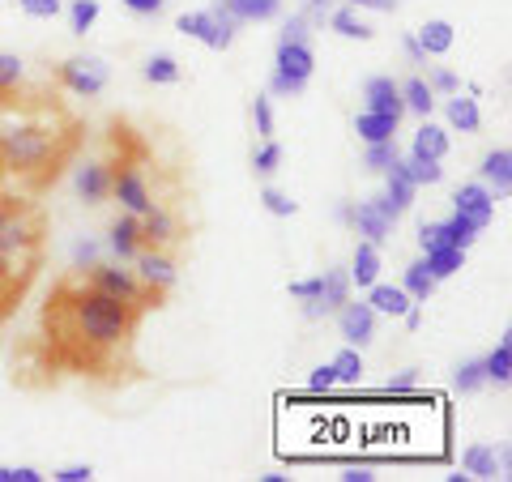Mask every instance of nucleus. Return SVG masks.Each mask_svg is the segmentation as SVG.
Wrapping results in <instances>:
<instances>
[{
    "label": "nucleus",
    "mask_w": 512,
    "mask_h": 482,
    "mask_svg": "<svg viewBox=\"0 0 512 482\" xmlns=\"http://www.w3.org/2000/svg\"><path fill=\"white\" fill-rule=\"evenodd\" d=\"M278 43H308V18H303V13H295V18L282 26V39H278Z\"/></svg>",
    "instance_id": "46"
},
{
    "label": "nucleus",
    "mask_w": 512,
    "mask_h": 482,
    "mask_svg": "<svg viewBox=\"0 0 512 482\" xmlns=\"http://www.w3.org/2000/svg\"><path fill=\"white\" fill-rule=\"evenodd\" d=\"M414 39H419V47H423V52L427 56H444L448 52V47H453V22H444V18H431L427 26H419V35H414Z\"/></svg>",
    "instance_id": "26"
},
{
    "label": "nucleus",
    "mask_w": 512,
    "mask_h": 482,
    "mask_svg": "<svg viewBox=\"0 0 512 482\" xmlns=\"http://www.w3.org/2000/svg\"><path fill=\"white\" fill-rule=\"evenodd\" d=\"M52 478H56V482H90L94 470H90V465H64V470H56Z\"/></svg>",
    "instance_id": "51"
},
{
    "label": "nucleus",
    "mask_w": 512,
    "mask_h": 482,
    "mask_svg": "<svg viewBox=\"0 0 512 482\" xmlns=\"http://www.w3.org/2000/svg\"><path fill=\"white\" fill-rule=\"evenodd\" d=\"M278 163H282V146L274 137H265V146L252 154V167H256V175H274L278 171Z\"/></svg>",
    "instance_id": "40"
},
{
    "label": "nucleus",
    "mask_w": 512,
    "mask_h": 482,
    "mask_svg": "<svg viewBox=\"0 0 512 482\" xmlns=\"http://www.w3.org/2000/svg\"><path fill=\"white\" fill-rule=\"evenodd\" d=\"M94 22H99V0H73V5H69V26H73V35H86Z\"/></svg>",
    "instance_id": "38"
},
{
    "label": "nucleus",
    "mask_w": 512,
    "mask_h": 482,
    "mask_svg": "<svg viewBox=\"0 0 512 482\" xmlns=\"http://www.w3.org/2000/svg\"><path fill=\"white\" fill-rule=\"evenodd\" d=\"M167 0H124V9L128 13H137V18H158L163 13Z\"/></svg>",
    "instance_id": "48"
},
{
    "label": "nucleus",
    "mask_w": 512,
    "mask_h": 482,
    "mask_svg": "<svg viewBox=\"0 0 512 482\" xmlns=\"http://www.w3.org/2000/svg\"><path fill=\"white\" fill-rule=\"evenodd\" d=\"M397 124H402V120L380 116V111H359V116H355V133L363 137V146H372V141H389V137H397Z\"/></svg>",
    "instance_id": "22"
},
{
    "label": "nucleus",
    "mask_w": 512,
    "mask_h": 482,
    "mask_svg": "<svg viewBox=\"0 0 512 482\" xmlns=\"http://www.w3.org/2000/svg\"><path fill=\"white\" fill-rule=\"evenodd\" d=\"M13 482H43V474L30 470V465H22V470H13Z\"/></svg>",
    "instance_id": "58"
},
{
    "label": "nucleus",
    "mask_w": 512,
    "mask_h": 482,
    "mask_svg": "<svg viewBox=\"0 0 512 482\" xmlns=\"http://www.w3.org/2000/svg\"><path fill=\"white\" fill-rule=\"evenodd\" d=\"M376 278H380V248L367 244V239H359V244H355V261H350V282L372 286Z\"/></svg>",
    "instance_id": "24"
},
{
    "label": "nucleus",
    "mask_w": 512,
    "mask_h": 482,
    "mask_svg": "<svg viewBox=\"0 0 512 482\" xmlns=\"http://www.w3.org/2000/svg\"><path fill=\"white\" fill-rule=\"evenodd\" d=\"M252 120H256V133H261V137H274V107H269L265 94H256V103H252Z\"/></svg>",
    "instance_id": "42"
},
{
    "label": "nucleus",
    "mask_w": 512,
    "mask_h": 482,
    "mask_svg": "<svg viewBox=\"0 0 512 482\" xmlns=\"http://www.w3.org/2000/svg\"><path fill=\"white\" fill-rule=\"evenodd\" d=\"M431 90H440V94H457L461 90V82L448 69H431V82H427Z\"/></svg>",
    "instance_id": "49"
},
{
    "label": "nucleus",
    "mask_w": 512,
    "mask_h": 482,
    "mask_svg": "<svg viewBox=\"0 0 512 482\" xmlns=\"http://www.w3.org/2000/svg\"><path fill=\"white\" fill-rule=\"evenodd\" d=\"M444 244H448L444 222H423V227H419V248L431 252V248H444Z\"/></svg>",
    "instance_id": "44"
},
{
    "label": "nucleus",
    "mask_w": 512,
    "mask_h": 482,
    "mask_svg": "<svg viewBox=\"0 0 512 482\" xmlns=\"http://www.w3.org/2000/svg\"><path fill=\"white\" fill-rule=\"evenodd\" d=\"M372 205H376V210H380L384 218L393 222V227H397V222H402V210H397V205H393L389 197H384V192H380V197H372Z\"/></svg>",
    "instance_id": "54"
},
{
    "label": "nucleus",
    "mask_w": 512,
    "mask_h": 482,
    "mask_svg": "<svg viewBox=\"0 0 512 482\" xmlns=\"http://www.w3.org/2000/svg\"><path fill=\"white\" fill-rule=\"evenodd\" d=\"M444 235H448V244H453V248H470L478 239V222H470L466 214H453L444 222Z\"/></svg>",
    "instance_id": "35"
},
{
    "label": "nucleus",
    "mask_w": 512,
    "mask_h": 482,
    "mask_svg": "<svg viewBox=\"0 0 512 482\" xmlns=\"http://www.w3.org/2000/svg\"><path fill=\"white\" fill-rule=\"evenodd\" d=\"M308 9H312V18H320V22L329 18V0H308Z\"/></svg>",
    "instance_id": "59"
},
{
    "label": "nucleus",
    "mask_w": 512,
    "mask_h": 482,
    "mask_svg": "<svg viewBox=\"0 0 512 482\" xmlns=\"http://www.w3.org/2000/svg\"><path fill=\"white\" fill-rule=\"evenodd\" d=\"M107 77H111V69L99 56H69V60H60L52 69V82L60 90L77 94V99H94V94H103Z\"/></svg>",
    "instance_id": "7"
},
{
    "label": "nucleus",
    "mask_w": 512,
    "mask_h": 482,
    "mask_svg": "<svg viewBox=\"0 0 512 482\" xmlns=\"http://www.w3.org/2000/svg\"><path fill=\"white\" fill-rule=\"evenodd\" d=\"M355 9H376V13H393L397 9V0H350Z\"/></svg>",
    "instance_id": "56"
},
{
    "label": "nucleus",
    "mask_w": 512,
    "mask_h": 482,
    "mask_svg": "<svg viewBox=\"0 0 512 482\" xmlns=\"http://www.w3.org/2000/svg\"><path fill=\"white\" fill-rule=\"evenodd\" d=\"M222 9L244 26V22H269L282 13V0H222Z\"/></svg>",
    "instance_id": "19"
},
{
    "label": "nucleus",
    "mask_w": 512,
    "mask_h": 482,
    "mask_svg": "<svg viewBox=\"0 0 512 482\" xmlns=\"http://www.w3.org/2000/svg\"><path fill=\"white\" fill-rule=\"evenodd\" d=\"M453 210L466 214L470 222H478V231H487L491 218H495V197H491V188H483V184H461L453 192Z\"/></svg>",
    "instance_id": "12"
},
{
    "label": "nucleus",
    "mask_w": 512,
    "mask_h": 482,
    "mask_svg": "<svg viewBox=\"0 0 512 482\" xmlns=\"http://www.w3.org/2000/svg\"><path fill=\"white\" fill-rule=\"evenodd\" d=\"M483 372H487V380H495V384H508V380H512V333H504L500 346H495L491 355L483 359Z\"/></svg>",
    "instance_id": "30"
},
{
    "label": "nucleus",
    "mask_w": 512,
    "mask_h": 482,
    "mask_svg": "<svg viewBox=\"0 0 512 482\" xmlns=\"http://www.w3.org/2000/svg\"><path fill=\"white\" fill-rule=\"evenodd\" d=\"M18 9L26 13V18H56L60 0H18Z\"/></svg>",
    "instance_id": "45"
},
{
    "label": "nucleus",
    "mask_w": 512,
    "mask_h": 482,
    "mask_svg": "<svg viewBox=\"0 0 512 482\" xmlns=\"http://www.w3.org/2000/svg\"><path fill=\"white\" fill-rule=\"evenodd\" d=\"M342 482H376V474L367 465H346L342 470Z\"/></svg>",
    "instance_id": "55"
},
{
    "label": "nucleus",
    "mask_w": 512,
    "mask_h": 482,
    "mask_svg": "<svg viewBox=\"0 0 512 482\" xmlns=\"http://www.w3.org/2000/svg\"><path fill=\"white\" fill-rule=\"evenodd\" d=\"M291 295H295V299H316V295H320V278H303V282H291Z\"/></svg>",
    "instance_id": "53"
},
{
    "label": "nucleus",
    "mask_w": 512,
    "mask_h": 482,
    "mask_svg": "<svg viewBox=\"0 0 512 482\" xmlns=\"http://www.w3.org/2000/svg\"><path fill=\"white\" fill-rule=\"evenodd\" d=\"M86 146V120L47 86L0 90V184L43 197Z\"/></svg>",
    "instance_id": "2"
},
{
    "label": "nucleus",
    "mask_w": 512,
    "mask_h": 482,
    "mask_svg": "<svg viewBox=\"0 0 512 482\" xmlns=\"http://www.w3.org/2000/svg\"><path fill=\"white\" fill-rule=\"evenodd\" d=\"M350 286H355V282H350L346 269H325V273H320V295H316V303L325 308V316L338 312L342 303L350 299Z\"/></svg>",
    "instance_id": "18"
},
{
    "label": "nucleus",
    "mask_w": 512,
    "mask_h": 482,
    "mask_svg": "<svg viewBox=\"0 0 512 482\" xmlns=\"http://www.w3.org/2000/svg\"><path fill=\"white\" fill-rule=\"evenodd\" d=\"M338 329L346 337V346H367L376 337V312H372V303L346 299L342 308H338Z\"/></svg>",
    "instance_id": "10"
},
{
    "label": "nucleus",
    "mask_w": 512,
    "mask_h": 482,
    "mask_svg": "<svg viewBox=\"0 0 512 482\" xmlns=\"http://www.w3.org/2000/svg\"><path fill=\"white\" fill-rule=\"evenodd\" d=\"M86 278L99 286V291H107V295H116V299H124V303H133V308H141V312H154V308H163V299L167 295H158V291H150L146 282L137 278V269H120V265H103V261H94L90 269H82Z\"/></svg>",
    "instance_id": "5"
},
{
    "label": "nucleus",
    "mask_w": 512,
    "mask_h": 482,
    "mask_svg": "<svg viewBox=\"0 0 512 482\" xmlns=\"http://www.w3.org/2000/svg\"><path fill=\"white\" fill-rule=\"evenodd\" d=\"M363 99H367L363 111H380V116H393V120H402V116H406L402 90H397L393 77H372V82L363 86Z\"/></svg>",
    "instance_id": "13"
},
{
    "label": "nucleus",
    "mask_w": 512,
    "mask_h": 482,
    "mask_svg": "<svg viewBox=\"0 0 512 482\" xmlns=\"http://www.w3.org/2000/svg\"><path fill=\"white\" fill-rule=\"evenodd\" d=\"M406 171H410V180L414 184H440L444 180V167L436 163V158H406Z\"/></svg>",
    "instance_id": "39"
},
{
    "label": "nucleus",
    "mask_w": 512,
    "mask_h": 482,
    "mask_svg": "<svg viewBox=\"0 0 512 482\" xmlns=\"http://www.w3.org/2000/svg\"><path fill=\"white\" fill-rule=\"evenodd\" d=\"M107 248H111V256H116V261H133V256L146 248V244H141V218H137V214H124V218L111 222Z\"/></svg>",
    "instance_id": "14"
},
{
    "label": "nucleus",
    "mask_w": 512,
    "mask_h": 482,
    "mask_svg": "<svg viewBox=\"0 0 512 482\" xmlns=\"http://www.w3.org/2000/svg\"><path fill=\"white\" fill-rule=\"evenodd\" d=\"M333 376H338V384H359L363 380V359H359V346H346L338 350V359L329 363Z\"/></svg>",
    "instance_id": "34"
},
{
    "label": "nucleus",
    "mask_w": 512,
    "mask_h": 482,
    "mask_svg": "<svg viewBox=\"0 0 512 482\" xmlns=\"http://www.w3.org/2000/svg\"><path fill=\"white\" fill-rule=\"evenodd\" d=\"M107 146H111V158H107V175H111V197H116L128 214H146L154 201L150 192V141L137 133L133 124L116 120L107 133Z\"/></svg>",
    "instance_id": "3"
},
{
    "label": "nucleus",
    "mask_w": 512,
    "mask_h": 482,
    "mask_svg": "<svg viewBox=\"0 0 512 482\" xmlns=\"http://www.w3.org/2000/svg\"><path fill=\"white\" fill-rule=\"evenodd\" d=\"M461 470H466L470 478H495V470H500V453H495V444L478 440L466 448V457H461Z\"/></svg>",
    "instance_id": "20"
},
{
    "label": "nucleus",
    "mask_w": 512,
    "mask_h": 482,
    "mask_svg": "<svg viewBox=\"0 0 512 482\" xmlns=\"http://www.w3.org/2000/svg\"><path fill=\"white\" fill-rule=\"evenodd\" d=\"M26 77V64L18 56H9V52H0V90L5 86H18Z\"/></svg>",
    "instance_id": "43"
},
{
    "label": "nucleus",
    "mask_w": 512,
    "mask_h": 482,
    "mask_svg": "<svg viewBox=\"0 0 512 482\" xmlns=\"http://www.w3.org/2000/svg\"><path fill=\"white\" fill-rule=\"evenodd\" d=\"M367 303H372L376 316H406V308H410L414 299L402 291V286H380V282H372V295H367Z\"/></svg>",
    "instance_id": "23"
},
{
    "label": "nucleus",
    "mask_w": 512,
    "mask_h": 482,
    "mask_svg": "<svg viewBox=\"0 0 512 482\" xmlns=\"http://www.w3.org/2000/svg\"><path fill=\"white\" fill-rule=\"evenodd\" d=\"M410 154H414V158H436V163H440V158L448 154V133H444L440 124H431V116H427V120H423V128L414 133Z\"/></svg>",
    "instance_id": "21"
},
{
    "label": "nucleus",
    "mask_w": 512,
    "mask_h": 482,
    "mask_svg": "<svg viewBox=\"0 0 512 482\" xmlns=\"http://www.w3.org/2000/svg\"><path fill=\"white\" fill-rule=\"evenodd\" d=\"M397 158H402V150H397V137H389V141H372V146L363 150V167H367V171H389Z\"/></svg>",
    "instance_id": "33"
},
{
    "label": "nucleus",
    "mask_w": 512,
    "mask_h": 482,
    "mask_svg": "<svg viewBox=\"0 0 512 482\" xmlns=\"http://www.w3.org/2000/svg\"><path fill=\"white\" fill-rule=\"evenodd\" d=\"M478 171H483V180L491 184V197H508L512 192V150H504V146L491 150Z\"/></svg>",
    "instance_id": "17"
},
{
    "label": "nucleus",
    "mask_w": 512,
    "mask_h": 482,
    "mask_svg": "<svg viewBox=\"0 0 512 482\" xmlns=\"http://www.w3.org/2000/svg\"><path fill=\"white\" fill-rule=\"evenodd\" d=\"M312 73H316L312 43H278V60H274V77H269V90L282 94V99H295V94L308 90Z\"/></svg>",
    "instance_id": "6"
},
{
    "label": "nucleus",
    "mask_w": 512,
    "mask_h": 482,
    "mask_svg": "<svg viewBox=\"0 0 512 482\" xmlns=\"http://www.w3.org/2000/svg\"><path fill=\"white\" fill-rule=\"evenodd\" d=\"M39 269L35 265H22V261H9V256H0V329L13 320V312L22 308V299L30 295V286H35Z\"/></svg>",
    "instance_id": "8"
},
{
    "label": "nucleus",
    "mask_w": 512,
    "mask_h": 482,
    "mask_svg": "<svg viewBox=\"0 0 512 482\" xmlns=\"http://www.w3.org/2000/svg\"><path fill=\"white\" fill-rule=\"evenodd\" d=\"M133 265H137V278L150 286V291L158 295H167L171 286H175V261H171V252H158V248H141L133 256Z\"/></svg>",
    "instance_id": "11"
},
{
    "label": "nucleus",
    "mask_w": 512,
    "mask_h": 482,
    "mask_svg": "<svg viewBox=\"0 0 512 482\" xmlns=\"http://www.w3.org/2000/svg\"><path fill=\"white\" fill-rule=\"evenodd\" d=\"M350 227H355V235H363L367 244H376V248H380L384 239L393 235V222L384 218V214L376 210L372 201H359V205H350Z\"/></svg>",
    "instance_id": "15"
},
{
    "label": "nucleus",
    "mask_w": 512,
    "mask_h": 482,
    "mask_svg": "<svg viewBox=\"0 0 512 482\" xmlns=\"http://www.w3.org/2000/svg\"><path fill=\"white\" fill-rule=\"evenodd\" d=\"M427 269H431V278L444 282V278H453L457 269H466V248H453V244H444V248H431L427 256Z\"/></svg>",
    "instance_id": "25"
},
{
    "label": "nucleus",
    "mask_w": 512,
    "mask_h": 482,
    "mask_svg": "<svg viewBox=\"0 0 512 482\" xmlns=\"http://www.w3.org/2000/svg\"><path fill=\"white\" fill-rule=\"evenodd\" d=\"M329 26H333V30H338V35H342V39H363V43H367V39H372V35H376V30H372V26H367V22L359 18V13H355V9H333V13H329Z\"/></svg>",
    "instance_id": "31"
},
{
    "label": "nucleus",
    "mask_w": 512,
    "mask_h": 482,
    "mask_svg": "<svg viewBox=\"0 0 512 482\" xmlns=\"http://www.w3.org/2000/svg\"><path fill=\"white\" fill-rule=\"evenodd\" d=\"M0 482H13V470H0Z\"/></svg>",
    "instance_id": "60"
},
{
    "label": "nucleus",
    "mask_w": 512,
    "mask_h": 482,
    "mask_svg": "<svg viewBox=\"0 0 512 482\" xmlns=\"http://www.w3.org/2000/svg\"><path fill=\"white\" fill-rule=\"evenodd\" d=\"M146 82H154V86H175V82H180V64H175L171 56H150V60H146Z\"/></svg>",
    "instance_id": "36"
},
{
    "label": "nucleus",
    "mask_w": 512,
    "mask_h": 482,
    "mask_svg": "<svg viewBox=\"0 0 512 482\" xmlns=\"http://www.w3.org/2000/svg\"><path fill=\"white\" fill-rule=\"evenodd\" d=\"M77 197H82L86 205H103L111 197L107 163H82V167H77Z\"/></svg>",
    "instance_id": "16"
},
{
    "label": "nucleus",
    "mask_w": 512,
    "mask_h": 482,
    "mask_svg": "<svg viewBox=\"0 0 512 482\" xmlns=\"http://www.w3.org/2000/svg\"><path fill=\"white\" fill-rule=\"evenodd\" d=\"M397 90H402L406 111H414V116H423V120L431 116V107H436V90H431L423 77H406V82L397 86Z\"/></svg>",
    "instance_id": "28"
},
{
    "label": "nucleus",
    "mask_w": 512,
    "mask_h": 482,
    "mask_svg": "<svg viewBox=\"0 0 512 482\" xmlns=\"http://www.w3.org/2000/svg\"><path fill=\"white\" fill-rule=\"evenodd\" d=\"M384 175H389V188H384V197H389L393 205H397V210H410V201H414V188H419V184H414L410 180V171H406V163H402V158H397V163L389 167V171H384Z\"/></svg>",
    "instance_id": "27"
},
{
    "label": "nucleus",
    "mask_w": 512,
    "mask_h": 482,
    "mask_svg": "<svg viewBox=\"0 0 512 482\" xmlns=\"http://www.w3.org/2000/svg\"><path fill=\"white\" fill-rule=\"evenodd\" d=\"M436 278H431V269H427V261H414L410 269H406V278H402V291L414 299V303H427L431 295H436Z\"/></svg>",
    "instance_id": "29"
},
{
    "label": "nucleus",
    "mask_w": 512,
    "mask_h": 482,
    "mask_svg": "<svg viewBox=\"0 0 512 482\" xmlns=\"http://www.w3.org/2000/svg\"><path fill=\"white\" fill-rule=\"evenodd\" d=\"M448 124L461 128V133H478V124H483V116H478V103L474 99H448Z\"/></svg>",
    "instance_id": "32"
},
{
    "label": "nucleus",
    "mask_w": 512,
    "mask_h": 482,
    "mask_svg": "<svg viewBox=\"0 0 512 482\" xmlns=\"http://www.w3.org/2000/svg\"><path fill=\"white\" fill-rule=\"evenodd\" d=\"M261 205H265V210L274 214V218H291V214L299 210V205L286 197V192H278V188H265V192H261Z\"/></svg>",
    "instance_id": "41"
},
{
    "label": "nucleus",
    "mask_w": 512,
    "mask_h": 482,
    "mask_svg": "<svg viewBox=\"0 0 512 482\" xmlns=\"http://www.w3.org/2000/svg\"><path fill=\"white\" fill-rule=\"evenodd\" d=\"M141 308L99 291L82 269L64 273L52 286L39 316V355L47 376H82L94 384L133 380V342Z\"/></svg>",
    "instance_id": "1"
},
{
    "label": "nucleus",
    "mask_w": 512,
    "mask_h": 482,
    "mask_svg": "<svg viewBox=\"0 0 512 482\" xmlns=\"http://www.w3.org/2000/svg\"><path fill=\"white\" fill-rule=\"evenodd\" d=\"M333 384H338V376H333V367L325 363V367H316V372H312V380H308V389H312V393H329V389H333Z\"/></svg>",
    "instance_id": "50"
},
{
    "label": "nucleus",
    "mask_w": 512,
    "mask_h": 482,
    "mask_svg": "<svg viewBox=\"0 0 512 482\" xmlns=\"http://www.w3.org/2000/svg\"><path fill=\"white\" fill-rule=\"evenodd\" d=\"M94 261H99V244H94V239H82V244L73 248V269H90Z\"/></svg>",
    "instance_id": "47"
},
{
    "label": "nucleus",
    "mask_w": 512,
    "mask_h": 482,
    "mask_svg": "<svg viewBox=\"0 0 512 482\" xmlns=\"http://www.w3.org/2000/svg\"><path fill=\"white\" fill-rule=\"evenodd\" d=\"M414 384H419V372H402L397 380H389V397H406V393H414Z\"/></svg>",
    "instance_id": "52"
},
{
    "label": "nucleus",
    "mask_w": 512,
    "mask_h": 482,
    "mask_svg": "<svg viewBox=\"0 0 512 482\" xmlns=\"http://www.w3.org/2000/svg\"><path fill=\"white\" fill-rule=\"evenodd\" d=\"M137 218H141V244L146 248L171 252V248L184 244V227H180V218H175L167 205H150V210L137 214Z\"/></svg>",
    "instance_id": "9"
},
{
    "label": "nucleus",
    "mask_w": 512,
    "mask_h": 482,
    "mask_svg": "<svg viewBox=\"0 0 512 482\" xmlns=\"http://www.w3.org/2000/svg\"><path fill=\"white\" fill-rule=\"evenodd\" d=\"M402 47H406V56H410L414 64H427V52L419 47V39H414V35H406V39H402Z\"/></svg>",
    "instance_id": "57"
},
{
    "label": "nucleus",
    "mask_w": 512,
    "mask_h": 482,
    "mask_svg": "<svg viewBox=\"0 0 512 482\" xmlns=\"http://www.w3.org/2000/svg\"><path fill=\"white\" fill-rule=\"evenodd\" d=\"M453 384H457V393H478L487 384V372H483V359H470V363H461L457 367V376H453Z\"/></svg>",
    "instance_id": "37"
},
{
    "label": "nucleus",
    "mask_w": 512,
    "mask_h": 482,
    "mask_svg": "<svg viewBox=\"0 0 512 482\" xmlns=\"http://www.w3.org/2000/svg\"><path fill=\"white\" fill-rule=\"evenodd\" d=\"M0 256L43 269L47 256V214L30 192L0 184Z\"/></svg>",
    "instance_id": "4"
}]
</instances>
